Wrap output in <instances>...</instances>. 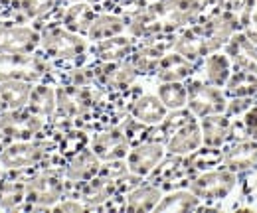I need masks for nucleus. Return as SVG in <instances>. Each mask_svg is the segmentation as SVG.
<instances>
[{
	"instance_id": "obj_1",
	"label": "nucleus",
	"mask_w": 257,
	"mask_h": 213,
	"mask_svg": "<svg viewBox=\"0 0 257 213\" xmlns=\"http://www.w3.org/2000/svg\"><path fill=\"white\" fill-rule=\"evenodd\" d=\"M208 0H151L127 16V34L137 40L178 34L196 24Z\"/></svg>"
},
{
	"instance_id": "obj_2",
	"label": "nucleus",
	"mask_w": 257,
	"mask_h": 213,
	"mask_svg": "<svg viewBox=\"0 0 257 213\" xmlns=\"http://www.w3.org/2000/svg\"><path fill=\"white\" fill-rule=\"evenodd\" d=\"M60 8L62 4L50 12L48 16L36 20L32 26L40 32V52L54 61L56 67L64 69L71 65L89 61V42L85 36L69 32L60 24Z\"/></svg>"
},
{
	"instance_id": "obj_3",
	"label": "nucleus",
	"mask_w": 257,
	"mask_h": 213,
	"mask_svg": "<svg viewBox=\"0 0 257 213\" xmlns=\"http://www.w3.org/2000/svg\"><path fill=\"white\" fill-rule=\"evenodd\" d=\"M64 195V168H38L26 176V201L22 209H52Z\"/></svg>"
},
{
	"instance_id": "obj_4",
	"label": "nucleus",
	"mask_w": 257,
	"mask_h": 213,
	"mask_svg": "<svg viewBox=\"0 0 257 213\" xmlns=\"http://www.w3.org/2000/svg\"><path fill=\"white\" fill-rule=\"evenodd\" d=\"M48 130V121L24 109L0 111V148L14 140H36Z\"/></svg>"
},
{
	"instance_id": "obj_5",
	"label": "nucleus",
	"mask_w": 257,
	"mask_h": 213,
	"mask_svg": "<svg viewBox=\"0 0 257 213\" xmlns=\"http://www.w3.org/2000/svg\"><path fill=\"white\" fill-rule=\"evenodd\" d=\"M56 65L48 60L42 52L28 56H14L0 52V81L4 79H26V81H42L50 79Z\"/></svg>"
},
{
	"instance_id": "obj_6",
	"label": "nucleus",
	"mask_w": 257,
	"mask_h": 213,
	"mask_svg": "<svg viewBox=\"0 0 257 213\" xmlns=\"http://www.w3.org/2000/svg\"><path fill=\"white\" fill-rule=\"evenodd\" d=\"M237 183H239V176L220 166L214 170L198 172L190 180L188 187L200 197L202 203H220L229 199V195L237 189Z\"/></svg>"
},
{
	"instance_id": "obj_7",
	"label": "nucleus",
	"mask_w": 257,
	"mask_h": 213,
	"mask_svg": "<svg viewBox=\"0 0 257 213\" xmlns=\"http://www.w3.org/2000/svg\"><path fill=\"white\" fill-rule=\"evenodd\" d=\"M186 89H188L186 107L190 109V113L196 119L225 113L227 97L222 87L208 83L204 77H198V73H196L194 77L186 81Z\"/></svg>"
},
{
	"instance_id": "obj_8",
	"label": "nucleus",
	"mask_w": 257,
	"mask_h": 213,
	"mask_svg": "<svg viewBox=\"0 0 257 213\" xmlns=\"http://www.w3.org/2000/svg\"><path fill=\"white\" fill-rule=\"evenodd\" d=\"M0 52L14 56L40 52V32L32 24H20L10 16H0Z\"/></svg>"
},
{
	"instance_id": "obj_9",
	"label": "nucleus",
	"mask_w": 257,
	"mask_h": 213,
	"mask_svg": "<svg viewBox=\"0 0 257 213\" xmlns=\"http://www.w3.org/2000/svg\"><path fill=\"white\" fill-rule=\"evenodd\" d=\"M93 79L99 87H103L107 93L128 91L135 83H139V73L131 60L123 61H93Z\"/></svg>"
},
{
	"instance_id": "obj_10",
	"label": "nucleus",
	"mask_w": 257,
	"mask_h": 213,
	"mask_svg": "<svg viewBox=\"0 0 257 213\" xmlns=\"http://www.w3.org/2000/svg\"><path fill=\"white\" fill-rule=\"evenodd\" d=\"M174 40H176V34L139 40L135 52L128 56V60L135 65L137 73H139V77H155L162 56L168 54V52H172Z\"/></svg>"
},
{
	"instance_id": "obj_11",
	"label": "nucleus",
	"mask_w": 257,
	"mask_h": 213,
	"mask_svg": "<svg viewBox=\"0 0 257 213\" xmlns=\"http://www.w3.org/2000/svg\"><path fill=\"white\" fill-rule=\"evenodd\" d=\"M194 176H196V172L188 166L186 156L166 154L147 180L161 185L164 191H170V189H176V187H188V183Z\"/></svg>"
},
{
	"instance_id": "obj_12",
	"label": "nucleus",
	"mask_w": 257,
	"mask_h": 213,
	"mask_svg": "<svg viewBox=\"0 0 257 213\" xmlns=\"http://www.w3.org/2000/svg\"><path fill=\"white\" fill-rule=\"evenodd\" d=\"M101 160L89 146L79 150L77 154L69 156L64 164V180H65V195H71L79 185L91 178H95L101 170Z\"/></svg>"
},
{
	"instance_id": "obj_13",
	"label": "nucleus",
	"mask_w": 257,
	"mask_h": 213,
	"mask_svg": "<svg viewBox=\"0 0 257 213\" xmlns=\"http://www.w3.org/2000/svg\"><path fill=\"white\" fill-rule=\"evenodd\" d=\"M89 148L99 156L101 162H111V160H125L131 150V144L121 124H109L91 134Z\"/></svg>"
},
{
	"instance_id": "obj_14",
	"label": "nucleus",
	"mask_w": 257,
	"mask_h": 213,
	"mask_svg": "<svg viewBox=\"0 0 257 213\" xmlns=\"http://www.w3.org/2000/svg\"><path fill=\"white\" fill-rule=\"evenodd\" d=\"M166 156V148L162 142L157 140H145L137 146H131L127 158V168L128 172L141 176V178H149L153 174V170L161 164V160Z\"/></svg>"
},
{
	"instance_id": "obj_15",
	"label": "nucleus",
	"mask_w": 257,
	"mask_h": 213,
	"mask_svg": "<svg viewBox=\"0 0 257 213\" xmlns=\"http://www.w3.org/2000/svg\"><path fill=\"white\" fill-rule=\"evenodd\" d=\"M224 168L237 176H247L257 170V140L243 138L224 146Z\"/></svg>"
},
{
	"instance_id": "obj_16",
	"label": "nucleus",
	"mask_w": 257,
	"mask_h": 213,
	"mask_svg": "<svg viewBox=\"0 0 257 213\" xmlns=\"http://www.w3.org/2000/svg\"><path fill=\"white\" fill-rule=\"evenodd\" d=\"M139 40L131 34H119L89 46V63L93 61H123L135 52Z\"/></svg>"
},
{
	"instance_id": "obj_17",
	"label": "nucleus",
	"mask_w": 257,
	"mask_h": 213,
	"mask_svg": "<svg viewBox=\"0 0 257 213\" xmlns=\"http://www.w3.org/2000/svg\"><path fill=\"white\" fill-rule=\"evenodd\" d=\"M71 195L79 197V199L89 207V211H91V209L103 211V207H105L115 195H119V193H117L115 182H113L111 178H105V176L97 174L95 178H91V180L81 183Z\"/></svg>"
},
{
	"instance_id": "obj_18",
	"label": "nucleus",
	"mask_w": 257,
	"mask_h": 213,
	"mask_svg": "<svg viewBox=\"0 0 257 213\" xmlns=\"http://www.w3.org/2000/svg\"><path fill=\"white\" fill-rule=\"evenodd\" d=\"M99 8L95 2L83 0V2H69L62 4L60 8V24L69 32H75L79 36H87V30L97 16Z\"/></svg>"
},
{
	"instance_id": "obj_19",
	"label": "nucleus",
	"mask_w": 257,
	"mask_h": 213,
	"mask_svg": "<svg viewBox=\"0 0 257 213\" xmlns=\"http://www.w3.org/2000/svg\"><path fill=\"white\" fill-rule=\"evenodd\" d=\"M224 52L229 56L235 69H245L257 75V44L251 42L241 30H237L229 38Z\"/></svg>"
},
{
	"instance_id": "obj_20",
	"label": "nucleus",
	"mask_w": 257,
	"mask_h": 213,
	"mask_svg": "<svg viewBox=\"0 0 257 213\" xmlns=\"http://www.w3.org/2000/svg\"><path fill=\"white\" fill-rule=\"evenodd\" d=\"M172 50L178 52L180 56H184L186 60L198 63V65H202V61L206 60L210 54H214L210 50V44L206 42V38L196 28V24H192V26H188V28H184V30H180L176 34Z\"/></svg>"
},
{
	"instance_id": "obj_21",
	"label": "nucleus",
	"mask_w": 257,
	"mask_h": 213,
	"mask_svg": "<svg viewBox=\"0 0 257 213\" xmlns=\"http://www.w3.org/2000/svg\"><path fill=\"white\" fill-rule=\"evenodd\" d=\"M202 146V128H200V119L182 124L176 128L164 142L166 154H176V156H188L194 150Z\"/></svg>"
},
{
	"instance_id": "obj_22",
	"label": "nucleus",
	"mask_w": 257,
	"mask_h": 213,
	"mask_svg": "<svg viewBox=\"0 0 257 213\" xmlns=\"http://www.w3.org/2000/svg\"><path fill=\"white\" fill-rule=\"evenodd\" d=\"M26 176L24 172H2L0 176V209H22L26 201Z\"/></svg>"
},
{
	"instance_id": "obj_23",
	"label": "nucleus",
	"mask_w": 257,
	"mask_h": 213,
	"mask_svg": "<svg viewBox=\"0 0 257 213\" xmlns=\"http://www.w3.org/2000/svg\"><path fill=\"white\" fill-rule=\"evenodd\" d=\"M200 71V65L194 61L186 60L184 56H180L178 52H168L162 56L159 69L155 73L157 81H188Z\"/></svg>"
},
{
	"instance_id": "obj_24",
	"label": "nucleus",
	"mask_w": 257,
	"mask_h": 213,
	"mask_svg": "<svg viewBox=\"0 0 257 213\" xmlns=\"http://www.w3.org/2000/svg\"><path fill=\"white\" fill-rule=\"evenodd\" d=\"M128 115L137 121L149 124V126H155V124H161L164 121V117L168 115V109L164 107V103L159 99L157 93L143 91L128 105Z\"/></svg>"
},
{
	"instance_id": "obj_25",
	"label": "nucleus",
	"mask_w": 257,
	"mask_h": 213,
	"mask_svg": "<svg viewBox=\"0 0 257 213\" xmlns=\"http://www.w3.org/2000/svg\"><path fill=\"white\" fill-rule=\"evenodd\" d=\"M164 195V189L151 180H143L137 187H133L128 193H125V211L128 213H145L155 211L161 197Z\"/></svg>"
},
{
	"instance_id": "obj_26",
	"label": "nucleus",
	"mask_w": 257,
	"mask_h": 213,
	"mask_svg": "<svg viewBox=\"0 0 257 213\" xmlns=\"http://www.w3.org/2000/svg\"><path fill=\"white\" fill-rule=\"evenodd\" d=\"M8 2H10L8 16L20 24H34L36 20L48 16L60 6L58 0H8Z\"/></svg>"
},
{
	"instance_id": "obj_27",
	"label": "nucleus",
	"mask_w": 257,
	"mask_h": 213,
	"mask_svg": "<svg viewBox=\"0 0 257 213\" xmlns=\"http://www.w3.org/2000/svg\"><path fill=\"white\" fill-rule=\"evenodd\" d=\"M125 32H127V18L125 16H121L117 12H111V10H99L85 38H87L89 44H95V42L125 34Z\"/></svg>"
},
{
	"instance_id": "obj_28",
	"label": "nucleus",
	"mask_w": 257,
	"mask_h": 213,
	"mask_svg": "<svg viewBox=\"0 0 257 213\" xmlns=\"http://www.w3.org/2000/svg\"><path fill=\"white\" fill-rule=\"evenodd\" d=\"M56 105H58V99H56V83L50 81V79L36 81L26 107L32 111L34 115H38V117L50 121V119L56 115Z\"/></svg>"
},
{
	"instance_id": "obj_29",
	"label": "nucleus",
	"mask_w": 257,
	"mask_h": 213,
	"mask_svg": "<svg viewBox=\"0 0 257 213\" xmlns=\"http://www.w3.org/2000/svg\"><path fill=\"white\" fill-rule=\"evenodd\" d=\"M202 128V144L204 146H214V148H224L229 142V132H231V119L220 113V115H208L200 119Z\"/></svg>"
},
{
	"instance_id": "obj_30",
	"label": "nucleus",
	"mask_w": 257,
	"mask_h": 213,
	"mask_svg": "<svg viewBox=\"0 0 257 213\" xmlns=\"http://www.w3.org/2000/svg\"><path fill=\"white\" fill-rule=\"evenodd\" d=\"M200 197L194 193L190 187H176L170 191H164L159 205L155 207L157 213H188L200 211Z\"/></svg>"
},
{
	"instance_id": "obj_31",
	"label": "nucleus",
	"mask_w": 257,
	"mask_h": 213,
	"mask_svg": "<svg viewBox=\"0 0 257 213\" xmlns=\"http://www.w3.org/2000/svg\"><path fill=\"white\" fill-rule=\"evenodd\" d=\"M200 71H202V77L208 83L224 89L227 79H229V75L233 73V63H231L229 56L225 54L224 50H220V52L210 54L206 60L202 61Z\"/></svg>"
},
{
	"instance_id": "obj_32",
	"label": "nucleus",
	"mask_w": 257,
	"mask_h": 213,
	"mask_svg": "<svg viewBox=\"0 0 257 213\" xmlns=\"http://www.w3.org/2000/svg\"><path fill=\"white\" fill-rule=\"evenodd\" d=\"M34 83L26 79L0 81V109H24L28 105Z\"/></svg>"
},
{
	"instance_id": "obj_33",
	"label": "nucleus",
	"mask_w": 257,
	"mask_h": 213,
	"mask_svg": "<svg viewBox=\"0 0 257 213\" xmlns=\"http://www.w3.org/2000/svg\"><path fill=\"white\" fill-rule=\"evenodd\" d=\"M224 93L227 99H235V97H253L257 95V75L245 69H235L229 75L227 83L224 87Z\"/></svg>"
},
{
	"instance_id": "obj_34",
	"label": "nucleus",
	"mask_w": 257,
	"mask_h": 213,
	"mask_svg": "<svg viewBox=\"0 0 257 213\" xmlns=\"http://www.w3.org/2000/svg\"><path fill=\"white\" fill-rule=\"evenodd\" d=\"M157 95L168 111H178L186 107L188 89L186 81H157Z\"/></svg>"
},
{
	"instance_id": "obj_35",
	"label": "nucleus",
	"mask_w": 257,
	"mask_h": 213,
	"mask_svg": "<svg viewBox=\"0 0 257 213\" xmlns=\"http://www.w3.org/2000/svg\"><path fill=\"white\" fill-rule=\"evenodd\" d=\"M188 166L194 172H206V170H214L220 168L224 164V148H214V146H200L198 150L186 156Z\"/></svg>"
},
{
	"instance_id": "obj_36",
	"label": "nucleus",
	"mask_w": 257,
	"mask_h": 213,
	"mask_svg": "<svg viewBox=\"0 0 257 213\" xmlns=\"http://www.w3.org/2000/svg\"><path fill=\"white\" fill-rule=\"evenodd\" d=\"M89 142H91V132L85 130V128H81V126H73V128L65 130L64 134H62V138L58 140L56 150L67 160L69 156H73V154H77L79 150L87 148Z\"/></svg>"
},
{
	"instance_id": "obj_37",
	"label": "nucleus",
	"mask_w": 257,
	"mask_h": 213,
	"mask_svg": "<svg viewBox=\"0 0 257 213\" xmlns=\"http://www.w3.org/2000/svg\"><path fill=\"white\" fill-rule=\"evenodd\" d=\"M239 30L257 44V0H243L237 10Z\"/></svg>"
},
{
	"instance_id": "obj_38",
	"label": "nucleus",
	"mask_w": 257,
	"mask_h": 213,
	"mask_svg": "<svg viewBox=\"0 0 257 213\" xmlns=\"http://www.w3.org/2000/svg\"><path fill=\"white\" fill-rule=\"evenodd\" d=\"M119 124H121V128H123V132H125V136H127L131 146H137V144L149 140V134H151V126L149 124L133 119L131 115H127Z\"/></svg>"
},
{
	"instance_id": "obj_39",
	"label": "nucleus",
	"mask_w": 257,
	"mask_h": 213,
	"mask_svg": "<svg viewBox=\"0 0 257 213\" xmlns=\"http://www.w3.org/2000/svg\"><path fill=\"white\" fill-rule=\"evenodd\" d=\"M235 191L239 193V201H247V203L257 201V170L247 176H239V183Z\"/></svg>"
},
{
	"instance_id": "obj_40",
	"label": "nucleus",
	"mask_w": 257,
	"mask_h": 213,
	"mask_svg": "<svg viewBox=\"0 0 257 213\" xmlns=\"http://www.w3.org/2000/svg\"><path fill=\"white\" fill-rule=\"evenodd\" d=\"M255 103H257V95H253V97H235V99H227L225 115H227L229 119L243 117Z\"/></svg>"
},
{
	"instance_id": "obj_41",
	"label": "nucleus",
	"mask_w": 257,
	"mask_h": 213,
	"mask_svg": "<svg viewBox=\"0 0 257 213\" xmlns=\"http://www.w3.org/2000/svg\"><path fill=\"white\" fill-rule=\"evenodd\" d=\"M52 211H62V213H81V211H89V207L75 195H64L54 207Z\"/></svg>"
},
{
	"instance_id": "obj_42",
	"label": "nucleus",
	"mask_w": 257,
	"mask_h": 213,
	"mask_svg": "<svg viewBox=\"0 0 257 213\" xmlns=\"http://www.w3.org/2000/svg\"><path fill=\"white\" fill-rule=\"evenodd\" d=\"M241 119H243V124H245V128H247L249 138L257 140V103L241 117Z\"/></svg>"
},
{
	"instance_id": "obj_43",
	"label": "nucleus",
	"mask_w": 257,
	"mask_h": 213,
	"mask_svg": "<svg viewBox=\"0 0 257 213\" xmlns=\"http://www.w3.org/2000/svg\"><path fill=\"white\" fill-rule=\"evenodd\" d=\"M60 4H69V2H83V0H58ZM89 2H95V0H89Z\"/></svg>"
}]
</instances>
